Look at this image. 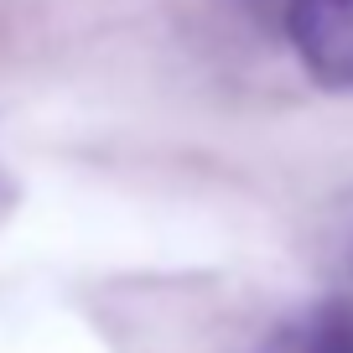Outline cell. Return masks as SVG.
Instances as JSON below:
<instances>
[{"label": "cell", "instance_id": "7a4b0ae2", "mask_svg": "<svg viewBox=\"0 0 353 353\" xmlns=\"http://www.w3.org/2000/svg\"><path fill=\"white\" fill-rule=\"evenodd\" d=\"M260 353H353V301L332 296L281 322Z\"/></svg>", "mask_w": 353, "mask_h": 353}, {"label": "cell", "instance_id": "6da1fadb", "mask_svg": "<svg viewBox=\"0 0 353 353\" xmlns=\"http://www.w3.org/2000/svg\"><path fill=\"white\" fill-rule=\"evenodd\" d=\"M286 32L317 83L353 88V0H291Z\"/></svg>", "mask_w": 353, "mask_h": 353}]
</instances>
